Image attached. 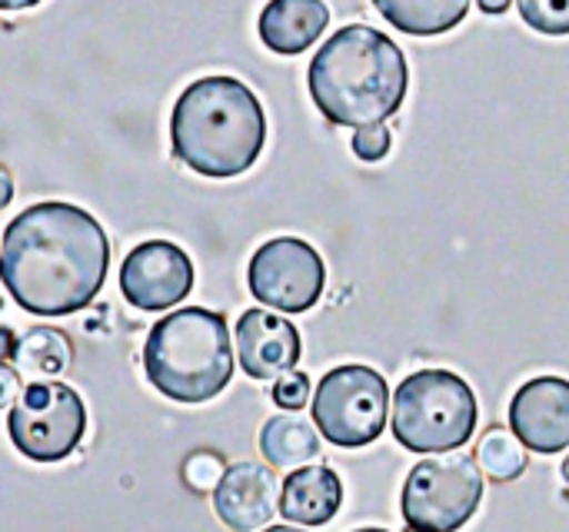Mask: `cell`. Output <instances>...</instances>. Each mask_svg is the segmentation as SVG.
Instances as JSON below:
<instances>
[{"mask_svg":"<svg viewBox=\"0 0 569 532\" xmlns=\"http://www.w3.org/2000/svg\"><path fill=\"white\" fill-rule=\"evenodd\" d=\"M40 0H0L3 10H27V7H37Z\"/></svg>","mask_w":569,"mask_h":532,"instance_id":"484cf974","label":"cell"},{"mask_svg":"<svg viewBox=\"0 0 569 532\" xmlns=\"http://www.w3.org/2000/svg\"><path fill=\"white\" fill-rule=\"evenodd\" d=\"M310 97L337 127H370L400 113L410 87L403 50L377 27L337 30L310 60Z\"/></svg>","mask_w":569,"mask_h":532,"instance_id":"7a4b0ae2","label":"cell"},{"mask_svg":"<svg viewBox=\"0 0 569 532\" xmlns=\"http://www.w3.org/2000/svg\"><path fill=\"white\" fill-rule=\"evenodd\" d=\"M330 23V7L323 0H270L260 10V40L280 57L303 53L320 40Z\"/></svg>","mask_w":569,"mask_h":532,"instance_id":"5bb4252c","label":"cell"},{"mask_svg":"<svg viewBox=\"0 0 569 532\" xmlns=\"http://www.w3.org/2000/svg\"><path fill=\"white\" fill-rule=\"evenodd\" d=\"M377 13L410 37H440L463 23L470 0H373Z\"/></svg>","mask_w":569,"mask_h":532,"instance_id":"2e32d148","label":"cell"},{"mask_svg":"<svg viewBox=\"0 0 569 532\" xmlns=\"http://www.w3.org/2000/svg\"><path fill=\"white\" fill-rule=\"evenodd\" d=\"M7 433L27 460L60 463L87 433V406L67 383L40 380L23 387V393L10 403Z\"/></svg>","mask_w":569,"mask_h":532,"instance_id":"ba28073f","label":"cell"},{"mask_svg":"<svg viewBox=\"0 0 569 532\" xmlns=\"http://www.w3.org/2000/svg\"><path fill=\"white\" fill-rule=\"evenodd\" d=\"M263 532H303V530H293V526H267Z\"/></svg>","mask_w":569,"mask_h":532,"instance_id":"83f0119b","label":"cell"},{"mask_svg":"<svg viewBox=\"0 0 569 532\" xmlns=\"http://www.w3.org/2000/svg\"><path fill=\"white\" fill-rule=\"evenodd\" d=\"M143 373L173 403H207L233 380V347L227 320L203 307H187L147 333Z\"/></svg>","mask_w":569,"mask_h":532,"instance_id":"277c9868","label":"cell"},{"mask_svg":"<svg viewBox=\"0 0 569 532\" xmlns=\"http://www.w3.org/2000/svg\"><path fill=\"white\" fill-rule=\"evenodd\" d=\"M563 480H567V483H569V456H567V460H563Z\"/></svg>","mask_w":569,"mask_h":532,"instance_id":"f1b7e54d","label":"cell"},{"mask_svg":"<svg viewBox=\"0 0 569 532\" xmlns=\"http://www.w3.org/2000/svg\"><path fill=\"white\" fill-rule=\"evenodd\" d=\"M477 463H480V470H483L490 480H497V483H510V480L523 476V470H527V450H523V440H520L513 430L507 433V430L493 426V430H487V433L480 436Z\"/></svg>","mask_w":569,"mask_h":532,"instance_id":"d6986e66","label":"cell"},{"mask_svg":"<svg viewBox=\"0 0 569 532\" xmlns=\"http://www.w3.org/2000/svg\"><path fill=\"white\" fill-rule=\"evenodd\" d=\"M260 453L277 470H300L320 456V436L303 416H273L260 430Z\"/></svg>","mask_w":569,"mask_h":532,"instance_id":"e0dca14e","label":"cell"},{"mask_svg":"<svg viewBox=\"0 0 569 532\" xmlns=\"http://www.w3.org/2000/svg\"><path fill=\"white\" fill-rule=\"evenodd\" d=\"M387 380L360 363L330 370L313 393V423L323 440L343 450H360L380 440L387 426Z\"/></svg>","mask_w":569,"mask_h":532,"instance_id":"52a82bcc","label":"cell"},{"mask_svg":"<svg viewBox=\"0 0 569 532\" xmlns=\"http://www.w3.org/2000/svg\"><path fill=\"white\" fill-rule=\"evenodd\" d=\"M120 290L137 310H170L193 290V260L170 240H147L127 253L120 267Z\"/></svg>","mask_w":569,"mask_h":532,"instance_id":"30bf717a","label":"cell"},{"mask_svg":"<svg viewBox=\"0 0 569 532\" xmlns=\"http://www.w3.org/2000/svg\"><path fill=\"white\" fill-rule=\"evenodd\" d=\"M270 397H273V403H277L280 410H293V413H297V410L307 406V400H310V377L290 370V373H283L280 380H273Z\"/></svg>","mask_w":569,"mask_h":532,"instance_id":"7402d4cb","label":"cell"},{"mask_svg":"<svg viewBox=\"0 0 569 532\" xmlns=\"http://www.w3.org/2000/svg\"><path fill=\"white\" fill-rule=\"evenodd\" d=\"M283 500V483L273 470L260 463H237L223 473L220 486L213 490V510L223 526L233 532L263 530Z\"/></svg>","mask_w":569,"mask_h":532,"instance_id":"7c38bea8","label":"cell"},{"mask_svg":"<svg viewBox=\"0 0 569 532\" xmlns=\"http://www.w3.org/2000/svg\"><path fill=\"white\" fill-rule=\"evenodd\" d=\"M223 460L217 453H193L183 463V480L197 490V493H213L223 480Z\"/></svg>","mask_w":569,"mask_h":532,"instance_id":"44dd1931","label":"cell"},{"mask_svg":"<svg viewBox=\"0 0 569 532\" xmlns=\"http://www.w3.org/2000/svg\"><path fill=\"white\" fill-rule=\"evenodd\" d=\"M353 532H387V530H353Z\"/></svg>","mask_w":569,"mask_h":532,"instance_id":"f546056e","label":"cell"},{"mask_svg":"<svg viewBox=\"0 0 569 532\" xmlns=\"http://www.w3.org/2000/svg\"><path fill=\"white\" fill-rule=\"evenodd\" d=\"M17 363L30 377L53 380L70 367V340L60 330H50V327L30 330L17 347Z\"/></svg>","mask_w":569,"mask_h":532,"instance_id":"ac0fdd59","label":"cell"},{"mask_svg":"<svg viewBox=\"0 0 569 532\" xmlns=\"http://www.w3.org/2000/svg\"><path fill=\"white\" fill-rule=\"evenodd\" d=\"M233 337L240 370L253 380H280L300 363V333L290 320L277 313L247 310Z\"/></svg>","mask_w":569,"mask_h":532,"instance_id":"4fadbf2b","label":"cell"},{"mask_svg":"<svg viewBox=\"0 0 569 532\" xmlns=\"http://www.w3.org/2000/svg\"><path fill=\"white\" fill-rule=\"evenodd\" d=\"M483 503V476L477 456L443 453L420 460L400 496L403 523L410 532L463 530Z\"/></svg>","mask_w":569,"mask_h":532,"instance_id":"8992f818","label":"cell"},{"mask_svg":"<svg viewBox=\"0 0 569 532\" xmlns=\"http://www.w3.org/2000/svg\"><path fill=\"white\" fill-rule=\"evenodd\" d=\"M107 267L110 240L100 220L77 203H33L3 230V287L33 317H70L90 307L107 280Z\"/></svg>","mask_w":569,"mask_h":532,"instance_id":"6da1fadb","label":"cell"},{"mask_svg":"<svg viewBox=\"0 0 569 532\" xmlns=\"http://www.w3.org/2000/svg\"><path fill=\"white\" fill-rule=\"evenodd\" d=\"M480 406L450 370L410 373L393 393V436L410 453H453L477 433Z\"/></svg>","mask_w":569,"mask_h":532,"instance_id":"5b68a950","label":"cell"},{"mask_svg":"<svg viewBox=\"0 0 569 532\" xmlns=\"http://www.w3.org/2000/svg\"><path fill=\"white\" fill-rule=\"evenodd\" d=\"M510 430L527 450L553 456L569 450V380L537 377L510 403Z\"/></svg>","mask_w":569,"mask_h":532,"instance_id":"8fae6325","label":"cell"},{"mask_svg":"<svg viewBox=\"0 0 569 532\" xmlns=\"http://www.w3.org/2000/svg\"><path fill=\"white\" fill-rule=\"evenodd\" d=\"M173 157L210 180L247 173L267 147V113L260 97L237 77H200L170 113Z\"/></svg>","mask_w":569,"mask_h":532,"instance_id":"3957f363","label":"cell"},{"mask_svg":"<svg viewBox=\"0 0 569 532\" xmlns=\"http://www.w3.org/2000/svg\"><path fill=\"white\" fill-rule=\"evenodd\" d=\"M10 197H13V193H10V173L3 170V197H0V207H7V203H10Z\"/></svg>","mask_w":569,"mask_h":532,"instance_id":"4316f807","label":"cell"},{"mask_svg":"<svg viewBox=\"0 0 569 532\" xmlns=\"http://www.w3.org/2000/svg\"><path fill=\"white\" fill-rule=\"evenodd\" d=\"M353 153L367 163H377L390 153V130L383 123H370V127H360L350 140Z\"/></svg>","mask_w":569,"mask_h":532,"instance_id":"603a6c76","label":"cell"},{"mask_svg":"<svg viewBox=\"0 0 569 532\" xmlns=\"http://www.w3.org/2000/svg\"><path fill=\"white\" fill-rule=\"evenodd\" d=\"M343 506V483L330 466H300L283 480L280 516L300 526H323Z\"/></svg>","mask_w":569,"mask_h":532,"instance_id":"9a60e30c","label":"cell"},{"mask_svg":"<svg viewBox=\"0 0 569 532\" xmlns=\"http://www.w3.org/2000/svg\"><path fill=\"white\" fill-rule=\"evenodd\" d=\"M250 293L280 313H303L320 303L327 267L317 247L297 237H277L257 247L247 267Z\"/></svg>","mask_w":569,"mask_h":532,"instance_id":"9c48e42d","label":"cell"},{"mask_svg":"<svg viewBox=\"0 0 569 532\" xmlns=\"http://www.w3.org/2000/svg\"><path fill=\"white\" fill-rule=\"evenodd\" d=\"M513 0H480V10L483 13H507Z\"/></svg>","mask_w":569,"mask_h":532,"instance_id":"d4e9b609","label":"cell"},{"mask_svg":"<svg viewBox=\"0 0 569 532\" xmlns=\"http://www.w3.org/2000/svg\"><path fill=\"white\" fill-rule=\"evenodd\" d=\"M0 380H3V400H7V403H13V390H17L13 370H10V367H3V377H0Z\"/></svg>","mask_w":569,"mask_h":532,"instance_id":"cb8c5ba5","label":"cell"},{"mask_svg":"<svg viewBox=\"0 0 569 532\" xmlns=\"http://www.w3.org/2000/svg\"><path fill=\"white\" fill-rule=\"evenodd\" d=\"M520 17L527 27L547 37H567L569 33V0H517Z\"/></svg>","mask_w":569,"mask_h":532,"instance_id":"ffe728a7","label":"cell"}]
</instances>
